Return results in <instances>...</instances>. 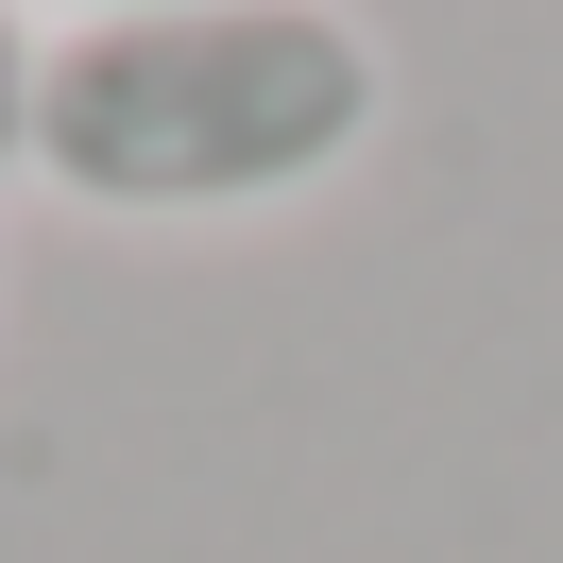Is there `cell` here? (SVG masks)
<instances>
[{"instance_id":"obj_1","label":"cell","mask_w":563,"mask_h":563,"mask_svg":"<svg viewBox=\"0 0 563 563\" xmlns=\"http://www.w3.org/2000/svg\"><path fill=\"white\" fill-rule=\"evenodd\" d=\"M393 69L342 0H172L86 18L35 69V188L86 222H256L376 154Z\"/></svg>"},{"instance_id":"obj_2","label":"cell","mask_w":563,"mask_h":563,"mask_svg":"<svg viewBox=\"0 0 563 563\" xmlns=\"http://www.w3.org/2000/svg\"><path fill=\"white\" fill-rule=\"evenodd\" d=\"M35 69H52L35 0H0V172H35Z\"/></svg>"},{"instance_id":"obj_3","label":"cell","mask_w":563,"mask_h":563,"mask_svg":"<svg viewBox=\"0 0 563 563\" xmlns=\"http://www.w3.org/2000/svg\"><path fill=\"white\" fill-rule=\"evenodd\" d=\"M35 18H69V35H86V18H172V0H35Z\"/></svg>"}]
</instances>
